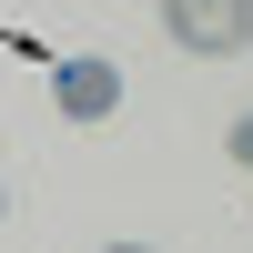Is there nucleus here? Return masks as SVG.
Segmentation results:
<instances>
[{
	"instance_id": "obj_1",
	"label": "nucleus",
	"mask_w": 253,
	"mask_h": 253,
	"mask_svg": "<svg viewBox=\"0 0 253 253\" xmlns=\"http://www.w3.org/2000/svg\"><path fill=\"white\" fill-rule=\"evenodd\" d=\"M162 31L182 51H253V0H162Z\"/></svg>"
},
{
	"instance_id": "obj_4",
	"label": "nucleus",
	"mask_w": 253,
	"mask_h": 253,
	"mask_svg": "<svg viewBox=\"0 0 253 253\" xmlns=\"http://www.w3.org/2000/svg\"><path fill=\"white\" fill-rule=\"evenodd\" d=\"M112 253H152V243H112Z\"/></svg>"
},
{
	"instance_id": "obj_2",
	"label": "nucleus",
	"mask_w": 253,
	"mask_h": 253,
	"mask_svg": "<svg viewBox=\"0 0 253 253\" xmlns=\"http://www.w3.org/2000/svg\"><path fill=\"white\" fill-rule=\"evenodd\" d=\"M51 91H61V112H71V122H101V112L122 101V71H112V61H61Z\"/></svg>"
},
{
	"instance_id": "obj_3",
	"label": "nucleus",
	"mask_w": 253,
	"mask_h": 253,
	"mask_svg": "<svg viewBox=\"0 0 253 253\" xmlns=\"http://www.w3.org/2000/svg\"><path fill=\"white\" fill-rule=\"evenodd\" d=\"M233 162H243V172H253V112L233 122Z\"/></svg>"
},
{
	"instance_id": "obj_5",
	"label": "nucleus",
	"mask_w": 253,
	"mask_h": 253,
	"mask_svg": "<svg viewBox=\"0 0 253 253\" xmlns=\"http://www.w3.org/2000/svg\"><path fill=\"white\" fill-rule=\"evenodd\" d=\"M0 213H10V203H0Z\"/></svg>"
}]
</instances>
